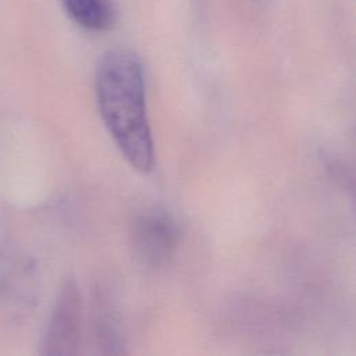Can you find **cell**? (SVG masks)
I'll list each match as a JSON object with an SVG mask.
<instances>
[{"label":"cell","instance_id":"cell-1","mask_svg":"<svg viewBox=\"0 0 356 356\" xmlns=\"http://www.w3.org/2000/svg\"><path fill=\"white\" fill-rule=\"evenodd\" d=\"M103 122L125 160L138 171L154 164V146L146 111L143 68L132 51L113 49L100 58L95 76Z\"/></svg>","mask_w":356,"mask_h":356},{"label":"cell","instance_id":"cell-2","mask_svg":"<svg viewBox=\"0 0 356 356\" xmlns=\"http://www.w3.org/2000/svg\"><path fill=\"white\" fill-rule=\"evenodd\" d=\"M129 243L135 257L150 267L165 264L175 253L178 228L172 217L157 207L139 211L129 228Z\"/></svg>","mask_w":356,"mask_h":356},{"label":"cell","instance_id":"cell-3","mask_svg":"<svg viewBox=\"0 0 356 356\" xmlns=\"http://www.w3.org/2000/svg\"><path fill=\"white\" fill-rule=\"evenodd\" d=\"M82 303L74 280L65 281L56 299L40 342L43 355H75L81 343Z\"/></svg>","mask_w":356,"mask_h":356},{"label":"cell","instance_id":"cell-4","mask_svg":"<svg viewBox=\"0 0 356 356\" xmlns=\"http://www.w3.org/2000/svg\"><path fill=\"white\" fill-rule=\"evenodd\" d=\"M68 17L88 31L108 29L115 18L111 0H61Z\"/></svg>","mask_w":356,"mask_h":356}]
</instances>
